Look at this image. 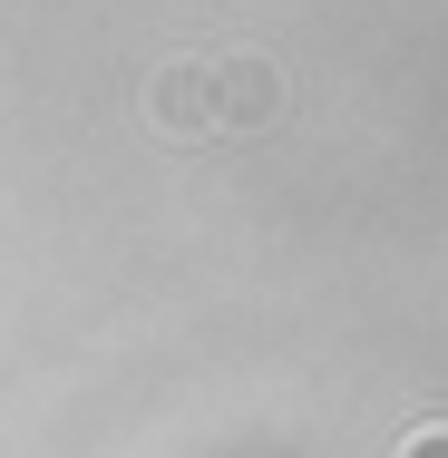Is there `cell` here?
Instances as JSON below:
<instances>
[{
	"label": "cell",
	"instance_id": "1",
	"mask_svg": "<svg viewBox=\"0 0 448 458\" xmlns=\"http://www.w3.org/2000/svg\"><path fill=\"white\" fill-rule=\"evenodd\" d=\"M147 117H156L166 137H205V127H215V69H166V79L147 89Z\"/></svg>",
	"mask_w": 448,
	"mask_h": 458
},
{
	"label": "cell",
	"instance_id": "2",
	"mask_svg": "<svg viewBox=\"0 0 448 458\" xmlns=\"http://www.w3.org/2000/svg\"><path fill=\"white\" fill-rule=\"evenodd\" d=\"M273 98H283V79H273L264 59H224L215 69V127H264Z\"/></svg>",
	"mask_w": 448,
	"mask_h": 458
},
{
	"label": "cell",
	"instance_id": "3",
	"mask_svg": "<svg viewBox=\"0 0 448 458\" xmlns=\"http://www.w3.org/2000/svg\"><path fill=\"white\" fill-rule=\"evenodd\" d=\"M400 458H448V429H410V439H400Z\"/></svg>",
	"mask_w": 448,
	"mask_h": 458
}]
</instances>
